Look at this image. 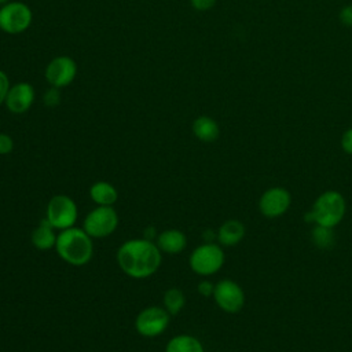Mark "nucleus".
<instances>
[{
    "label": "nucleus",
    "instance_id": "f257e3e1",
    "mask_svg": "<svg viewBox=\"0 0 352 352\" xmlns=\"http://www.w3.org/2000/svg\"><path fill=\"white\" fill-rule=\"evenodd\" d=\"M117 264L129 278L146 279L154 275L162 264V252L154 241L132 238L117 249Z\"/></svg>",
    "mask_w": 352,
    "mask_h": 352
},
{
    "label": "nucleus",
    "instance_id": "f03ea898",
    "mask_svg": "<svg viewBox=\"0 0 352 352\" xmlns=\"http://www.w3.org/2000/svg\"><path fill=\"white\" fill-rule=\"evenodd\" d=\"M55 252L65 263L73 267H82L94 257V239L82 227H70L59 231Z\"/></svg>",
    "mask_w": 352,
    "mask_h": 352
},
{
    "label": "nucleus",
    "instance_id": "7ed1b4c3",
    "mask_svg": "<svg viewBox=\"0 0 352 352\" xmlns=\"http://www.w3.org/2000/svg\"><path fill=\"white\" fill-rule=\"evenodd\" d=\"M346 212L344 195L337 190H326L312 204L309 212L304 214V220L311 224H318L334 228L341 223Z\"/></svg>",
    "mask_w": 352,
    "mask_h": 352
},
{
    "label": "nucleus",
    "instance_id": "20e7f679",
    "mask_svg": "<svg viewBox=\"0 0 352 352\" xmlns=\"http://www.w3.org/2000/svg\"><path fill=\"white\" fill-rule=\"evenodd\" d=\"M226 263L223 246L214 242H204L194 248L188 257L190 270L199 276H212L217 274Z\"/></svg>",
    "mask_w": 352,
    "mask_h": 352
},
{
    "label": "nucleus",
    "instance_id": "39448f33",
    "mask_svg": "<svg viewBox=\"0 0 352 352\" xmlns=\"http://www.w3.org/2000/svg\"><path fill=\"white\" fill-rule=\"evenodd\" d=\"M44 219L56 231L74 227L78 219V208L76 201L66 194L54 195L45 206Z\"/></svg>",
    "mask_w": 352,
    "mask_h": 352
},
{
    "label": "nucleus",
    "instance_id": "423d86ee",
    "mask_svg": "<svg viewBox=\"0 0 352 352\" xmlns=\"http://www.w3.org/2000/svg\"><path fill=\"white\" fill-rule=\"evenodd\" d=\"M118 213L114 206H95L82 221V230L92 239H103L110 236L118 227Z\"/></svg>",
    "mask_w": 352,
    "mask_h": 352
},
{
    "label": "nucleus",
    "instance_id": "0eeeda50",
    "mask_svg": "<svg viewBox=\"0 0 352 352\" xmlns=\"http://www.w3.org/2000/svg\"><path fill=\"white\" fill-rule=\"evenodd\" d=\"M33 22L32 8L19 0H11L0 7V30L7 34H21Z\"/></svg>",
    "mask_w": 352,
    "mask_h": 352
},
{
    "label": "nucleus",
    "instance_id": "6e6552de",
    "mask_svg": "<svg viewBox=\"0 0 352 352\" xmlns=\"http://www.w3.org/2000/svg\"><path fill=\"white\" fill-rule=\"evenodd\" d=\"M170 315L164 307L150 305L136 315L135 329L144 338H155L168 329Z\"/></svg>",
    "mask_w": 352,
    "mask_h": 352
},
{
    "label": "nucleus",
    "instance_id": "1a4fd4ad",
    "mask_svg": "<svg viewBox=\"0 0 352 352\" xmlns=\"http://www.w3.org/2000/svg\"><path fill=\"white\" fill-rule=\"evenodd\" d=\"M213 300L216 305L227 312V314H236L245 305V292L239 283L230 278L220 279L214 283Z\"/></svg>",
    "mask_w": 352,
    "mask_h": 352
},
{
    "label": "nucleus",
    "instance_id": "9d476101",
    "mask_svg": "<svg viewBox=\"0 0 352 352\" xmlns=\"http://www.w3.org/2000/svg\"><path fill=\"white\" fill-rule=\"evenodd\" d=\"M77 76V63L69 55H58L52 58L44 70V78L50 87L65 88L70 85Z\"/></svg>",
    "mask_w": 352,
    "mask_h": 352
},
{
    "label": "nucleus",
    "instance_id": "9b49d317",
    "mask_svg": "<svg viewBox=\"0 0 352 352\" xmlns=\"http://www.w3.org/2000/svg\"><path fill=\"white\" fill-rule=\"evenodd\" d=\"M292 205V195L285 187H271L265 190L258 199V210L267 219L283 216Z\"/></svg>",
    "mask_w": 352,
    "mask_h": 352
},
{
    "label": "nucleus",
    "instance_id": "f8f14e48",
    "mask_svg": "<svg viewBox=\"0 0 352 352\" xmlns=\"http://www.w3.org/2000/svg\"><path fill=\"white\" fill-rule=\"evenodd\" d=\"M36 99L34 87L30 82L21 81L11 84L8 94L6 96V107L12 114H25L30 110Z\"/></svg>",
    "mask_w": 352,
    "mask_h": 352
},
{
    "label": "nucleus",
    "instance_id": "ddd939ff",
    "mask_svg": "<svg viewBox=\"0 0 352 352\" xmlns=\"http://www.w3.org/2000/svg\"><path fill=\"white\" fill-rule=\"evenodd\" d=\"M154 242L158 249L166 254H179L187 248V236L177 228H168L158 232Z\"/></svg>",
    "mask_w": 352,
    "mask_h": 352
},
{
    "label": "nucleus",
    "instance_id": "4468645a",
    "mask_svg": "<svg viewBox=\"0 0 352 352\" xmlns=\"http://www.w3.org/2000/svg\"><path fill=\"white\" fill-rule=\"evenodd\" d=\"M246 234L245 224L236 219H228L220 224L216 232L217 243L224 248H231L238 245Z\"/></svg>",
    "mask_w": 352,
    "mask_h": 352
},
{
    "label": "nucleus",
    "instance_id": "2eb2a0df",
    "mask_svg": "<svg viewBox=\"0 0 352 352\" xmlns=\"http://www.w3.org/2000/svg\"><path fill=\"white\" fill-rule=\"evenodd\" d=\"M56 238H58L56 230L45 219L40 220V223L34 227V230L30 234L32 245L41 252L55 249Z\"/></svg>",
    "mask_w": 352,
    "mask_h": 352
},
{
    "label": "nucleus",
    "instance_id": "dca6fc26",
    "mask_svg": "<svg viewBox=\"0 0 352 352\" xmlns=\"http://www.w3.org/2000/svg\"><path fill=\"white\" fill-rule=\"evenodd\" d=\"M194 136L204 143H212L220 136V126L217 121L209 116H198L191 125Z\"/></svg>",
    "mask_w": 352,
    "mask_h": 352
},
{
    "label": "nucleus",
    "instance_id": "f3484780",
    "mask_svg": "<svg viewBox=\"0 0 352 352\" xmlns=\"http://www.w3.org/2000/svg\"><path fill=\"white\" fill-rule=\"evenodd\" d=\"M89 198L98 206H114L118 199V191L110 182L98 180L89 187Z\"/></svg>",
    "mask_w": 352,
    "mask_h": 352
},
{
    "label": "nucleus",
    "instance_id": "a211bd4d",
    "mask_svg": "<svg viewBox=\"0 0 352 352\" xmlns=\"http://www.w3.org/2000/svg\"><path fill=\"white\" fill-rule=\"evenodd\" d=\"M164 352H205L202 342L191 334H176L165 345Z\"/></svg>",
    "mask_w": 352,
    "mask_h": 352
},
{
    "label": "nucleus",
    "instance_id": "6ab92c4d",
    "mask_svg": "<svg viewBox=\"0 0 352 352\" xmlns=\"http://www.w3.org/2000/svg\"><path fill=\"white\" fill-rule=\"evenodd\" d=\"M164 308L168 311L170 316L177 315L186 305V296L182 289L179 287H169L165 290L164 297H162Z\"/></svg>",
    "mask_w": 352,
    "mask_h": 352
},
{
    "label": "nucleus",
    "instance_id": "aec40b11",
    "mask_svg": "<svg viewBox=\"0 0 352 352\" xmlns=\"http://www.w3.org/2000/svg\"><path fill=\"white\" fill-rule=\"evenodd\" d=\"M311 241L318 249H322V250L331 249L334 246V241H336L334 231H333V228L314 224V227L311 230Z\"/></svg>",
    "mask_w": 352,
    "mask_h": 352
},
{
    "label": "nucleus",
    "instance_id": "412c9836",
    "mask_svg": "<svg viewBox=\"0 0 352 352\" xmlns=\"http://www.w3.org/2000/svg\"><path fill=\"white\" fill-rule=\"evenodd\" d=\"M43 103H44V106H47L50 109L59 106V103H60V89L55 88V87L47 88L44 95H43Z\"/></svg>",
    "mask_w": 352,
    "mask_h": 352
},
{
    "label": "nucleus",
    "instance_id": "4be33fe9",
    "mask_svg": "<svg viewBox=\"0 0 352 352\" xmlns=\"http://www.w3.org/2000/svg\"><path fill=\"white\" fill-rule=\"evenodd\" d=\"M14 139L4 132H0V155H8L14 150Z\"/></svg>",
    "mask_w": 352,
    "mask_h": 352
},
{
    "label": "nucleus",
    "instance_id": "5701e85b",
    "mask_svg": "<svg viewBox=\"0 0 352 352\" xmlns=\"http://www.w3.org/2000/svg\"><path fill=\"white\" fill-rule=\"evenodd\" d=\"M10 87H11V82H10V78H8L7 73L0 69V106L4 104Z\"/></svg>",
    "mask_w": 352,
    "mask_h": 352
},
{
    "label": "nucleus",
    "instance_id": "b1692460",
    "mask_svg": "<svg viewBox=\"0 0 352 352\" xmlns=\"http://www.w3.org/2000/svg\"><path fill=\"white\" fill-rule=\"evenodd\" d=\"M338 19L344 26L352 28V4H346L340 10Z\"/></svg>",
    "mask_w": 352,
    "mask_h": 352
},
{
    "label": "nucleus",
    "instance_id": "393cba45",
    "mask_svg": "<svg viewBox=\"0 0 352 352\" xmlns=\"http://www.w3.org/2000/svg\"><path fill=\"white\" fill-rule=\"evenodd\" d=\"M197 292L199 296L202 297H212L213 296V292H214V283L210 282V280H201L198 285H197Z\"/></svg>",
    "mask_w": 352,
    "mask_h": 352
},
{
    "label": "nucleus",
    "instance_id": "a878e982",
    "mask_svg": "<svg viewBox=\"0 0 352 352\" xmlns=\"http://www.w3.org/2000/svg\"><path fill=\"white\" fill-rule=\"evenodd\" d=\"M217 3V0H190L191 7L195 11L204 12V11H209L210 8L214 7V4Z\"/></svg>",
    "mask_w": 352,
    "mask_h": 352
},
{
    "label": "nucleus",
    "instance_id": "bb28decb",
    "mask_svg": "<svg viewBox=\"0 0 352 352\" xmlns=\"http://www.w3.org/2000/svg\"><path fill=\"white\" fill-rule=\"evenodd\" d=\"M340 143H341L342 151L346 153V154H349V155H352V126L348 128V129L342 133Z\"/></svg>",
    "mask_w": 352,
    "mask_h": 352
},
{
    "label": "nucleus",
    "instance_id": "cd10ccee",
    "mask_svg": "<svg viewBox=\"0 0 352 352\" xmlns=\"http://www.w3.org/2000/svg\"><path fill=\"white\" fill-rule=\"evenodd\" d=\"M157 235H158V232H157L155 227H153V226H148V227L144 228V231H143V238L150 239V241H155Z\"/></svg>",
    "mask_w": 352,
    "mask_h": 352
},
{
    "label": "nucleus",
    "instance_id": "c85d7f7f",
    "mask_svg": "<svg viewBox=\"0 0 352 352\" xmlns=\"http://www.w3.org/2000/svg\"><path fill=\"white\" fill-rule=\"evenodd\" d=\"M202 236H205V242H213V239L216 238V232L212 230H206Z\"/></svg>",
    "mask_w": 352,
    "mask_h": 352
},
{
    "label": "nucleus",
    "instance_id": "c756f323",
    "mask_svg": "<svg viewBox=\"0 0 352 352\" xmlns=\"http://www.w3.org/2000/svg\"><path fill=\"white\" fill-rule=\"evenodd\" d=\"M8 1H11V0H0V7H1V6H4V4H7Z\"/></svg>",
    "mask_w": 352,
    "mask_h": 352
}]
</instances>
